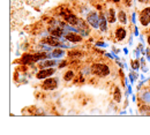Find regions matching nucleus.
<instances>
[{
	"label": "nucleus",
	"instance_id": "nucleus-9",
	"mask_svg": "<svg viewBox=\"0 0 150 135\" xmlns=\"http://www.w3.org/2000/svg\"><path fill=\"white\" fill-rule=\"evenodd\" d=\"M106 20H107L110 23H114V22H116V13H114V9H109Z\"/></svg>",
	"mask_w": 150,
	"mask_h": 135
},
{
	"label": "nucleus",
	"instance_id": "nucleus-23",
	"mask_svg": "<svg viewBox=\"0 0 150 135\" xmlns=\"http://www.w3.org/2000/svg\"><path fill=\"white\" fill-rule=\"evenodd\" d=\"M148 44H149V45H150V37H149V38H148Z\"/></svg>",
	"mask_w": 150,
	"mask_h": 135
},
{
	"label": "nucleus",
	"instance_id": "nucleus-5",
	"mask_svg": "<svg viewBox=\"0 0 150 135\" xmlns=\"http://www.w3.org/2000/svg\"><path fill=\"white\" fill-rule=\"evenodd\" d=\"M77 31L80 33V34H82L83 36H87L88 33H89V28H88V26L86 24V22L83 21V20H81V19H79V21H77Z\"/></svg>",
	"mask_w": 150,
	"mask_h": 135
},
{
	"label": "nucleus",
	"instance_id": "nucleus-21",
	"mask_svg": "<svg viewBox=\"0 0 150 135\" xmlns=\"http://www.w3.org/2000/svg\"><path fill=\"white\" fill-rule=\"evenodd\" d=\"M132 66H133L134 69H137V68H139V64H137V61H134V63L132 64Z\"/></svg>",
	"mask_w": 150,
	"mask_h": 135
},
{
	"label": "nucleus",
	"instance_id": "nucleus-20",
	"mask_svg": "<svg viewBox=\"0 0 150 135\" xmlns=\"http://www.w3.org/2000/svg\"><path fill=\"white\" fill-rule=\"evenodd\" d=\"M143 101L147 102V103H150V93H144L143 96H142Z\"/></svg>",
	"mask_w": 150,
	"mask_h": 135
},
{
	"label": "nucleus",
	"instance_id": "nucleus-8",
	"mask_svg": "<svg viewBox=\"0 0 150 135\" xmlns=\"http://www.w3.org/2000/svg\"><path fill=\"white\" fill-rule=\"evenodd\" d=\"M116 37H117L118 40L125 39V37H126V30L123 28H118L117 31H116Z\"/></svg>",
	"mask_w": 150,
	"mask_h": 135
},
{
	"label": "nucleus",
	"instance_id": "nucleus-11",
	"mask_svg": "<svg viewBox=\"0 0 150 135\" xmlns=\"http://www.w3.org/2000/svg\"><path fill=\"white\" fill-rule=\"evenodd\" d=\"M22 61H23V64H30V63H33V61H37V60H36V56L26 54V56H23Z\"/></svg>",
	"mask_w": 150,
	"mask_h": 135
},
{
	"label": "nucleus",
	"instance_id": "nucleus-15",
	"mask_svg": "<svg viewBox=\"0 0 150 135\" xmlns=\"http://www.w3.org/2000/svg\"><path fill=\"white\" fill-rule=\"evenodd\" d=\"M99 28H100V30H103V31H105V30L107 29V27H106V20H105V17H104V16H100Z\"/></svg>",
	"mask_w": 150,
	"mask_h": 135
},
{
	"label": "nucleus",
	"instance_id": "nucleus-13",
	"mask_svg": "<svg viewBox=\"0 0 150 135\" xmlns=\"http://www.w3.org/2000/svg\"><path fill=\"white\" fill-rule=\"evenodd\" d=\"M50 31H51V34L53 35V36H56V37H61V35L63 34V30H62L60 27L54 28V29H51Z\"/></svg>",
	"mask_w": 150,
	"mask_h": 135
},
{
	"label": "nucleus",
	"instance_id": "nucleus-17",
	"mask_svg": "<svg viewBox=\"0 0 150 135\" xmlns=\"http://www.w3.org/2000/svg\"><path fill=\"white\" fill-rule=\"evenodd\" d=\"M114 101L119 103L121 101V94H120L119 88H116V91H114Z\"/></svg>",
	"mask_w": 150,
	"mask_h": 135
},
{
	"label": "nucleus",
	"instance_id": "nucleus-14",
	"mask_svg": "<svg viewBox=\"0 0 150 135\" xmlns=\"http://www.w3.org/2000/svg\"><path fill=\"white\" fill-rule=\"evenodd\" d=\"M57 63L56 61H53V60H46V61H44V63H40V67L44 68V67H52V66H54Z\"/></svg>",
	"mask_w": 150,
	"mask_h": 135
},
{
	"label": "nucleus",
	"instance_id": "nucleus-16",
	"mask_svg": "<svg viewBox=\"0 0 150 135\" xmlns=\"http://www.w3.org/2000/svg\"><path fill=\"white\" fill-rule=\"evenodd\" d=\"M118 16H119V21L121 22V23H122V24L127 22V19H126V13H125L123 10H121V12H119Z\"/></svg>",
	"mask_w": 150,
	"mask_h": 135
},
{
	"label": "nucleus",
	"instance_id": "nucleus-3",
	"mask_svg": "<svg viewBox=\"0 0 150 135\" xmlns=\"http://www.w3.org/2000/svg\"><path fill=\"white\" fill-rule=\"evenodd\" d=\"M88 23L93 28L99 27V16L96 12H90L88 14Z\"/></svg>",
	"mask_w": 150,
	"mask_h": 135
},
{
	"label": "nucleus",
	"instance_id": "nucleus-6",
	"mask_svg": "<svg viewBox=\"0 0 150 135\" xmlns=\"http://www.w3.org/2000/svg\"><path fill=\"white\" fill-rule=\"evenodd\" d=\"M57 87V79H47L46 81H44V88L50 90V89H54Z\"/></svg>",
	"mask_w": 150,
	"mask_h": 135
},
{
	"label": "nucleus",
	"instance_id": "nucleus-7",
	"mask_svg": "<svg viewBox=\"0 0 150 135\" xmlns=\"http://www.w3.org/2000/svg\"><path fill=\"white\" fill-rule=\"evenodd\" d=\"M45 43H47L49 45H52V46H58V45H62L61 43H60V40L58 38H56V37H47V38H45Z\"/></svg>",
	"mask_w": 150,
	"mask_h": 135
},
{
	"label": "nucleus",
	"instance_id": "nucleus-18",
	"mask_svg": "<svg viewBox=\"0 0 150 135\" xmlns=\"http://www.w3.org/2000/svg\"><path fill=\"white\" fill-rule=\"evenodd\" d=\"M63 56V51L62 50H54L53 53H52V57H56V58H59Z\"/></svg>",
	"mask_w": 150,
	"mask_h": 135
},
{
	"label": "nucleus",
	"instance_id": "nucleus-19",
	"mask_svg": "<svg viewBox=\"0 0 150 135\" xmlns=\"http://www.w3.org/2000/svg\"><path fill=\"white\" fill-rule=\"evenodd\" d=\"M73 76H74V73L73 72H67V74L65 75V80L66 81H69V80L73 79Z\"/></svg>",
	"mask_w": 150,
	"mask_h": 135
},
{
	"label": "nucleus",
	"instance_id": "nucleus-2",
	"mask_svg": "<svg viewBox=\"0 0 150 135\" xmlns=\"http://www.w3.org/2000/svg\"><path fill=\"white\" fill-rule=\"evenodd\" d=\"M140 21H141V23H142V26H143V27L149 26V23H150V7L144 8V9L141 12Z\"/></svg>",
	"mask_w": 150,
	"mask_h": 135
},
{
	"label": "nucleus",
	"instance_id": "nucleus-10",
	"mask_svg": "<svg viewBox=\"0 0 150 135\" xmlns=\"http://www.w3.org/2000/svg\"><path fill=\"white\" fill-rule=\"evenodd\" d=\"M66 39H68V40H70V42H80V40H81V36L69 33V34L66 35Z\"/></svg>",
	"mask_w": 150,
	"mask_h": 135
},
{
	"label": "nucleus",
	"instance_id": "nucleus-12",
	"mask_svg": "<svg viewBox=\"0 0 150 135\" xmlns=\"http://www.w3.org/2000/svg\"><path fill=\"white\" fill-rule=\"evenodd\" d=\"M66 21H67L69 24H72V26H76L79 19H77L75 15H67V16H66Z\"/></svg>",
	"mask_w": 150,
	"mask_h": 135
},
{
	"label": "nucleus",
	"instance_id": "nucleus-4",
	"mask_svg": "<svg viewBox=\"0 0 150 135\" xmlns=\"http://www.w3.org/2000/svg\"><path fill=\"white\" fill-rule=\"evenodd\" d=\"M53 73H54V69L52 67H49L46 68V69H42L40 72H38L37 73V79H46V77H50L51 75H53Z\"/></svg>",
	"mask_w": 150,
	"mask_h": 135
},
{
	"label": "nucleus",
	"instance_id": "nucleus-22",
	"mask_svg": "<svg viewBox=\"0 0 150 135\" xmlns=\"http://www.w3.org/2000/svg\"><path fill=\"white\" fill-rule=\"evenodd\" d=\"M139 1H141V2H147L148 0H139Z\"/></svg>",
	"mask_w": 150,
	"mask_h": 135
},
{
	"label": "nucleus",
	"instance_id": "nucleus-1",
	"mask_svg": "<svg viewBox=\"0 0 150 135\" xmlns=\"http://www.w3.org/2000/svg\"><path fill=\"white\" fill-rule=\"evenodd\" d=\"M91 72L97 76H106L110 74V68L104 64H93L91 67Z\"/></svg>",
	"mask_w": 150,
	"mask_h": 135
}]
</instances>
